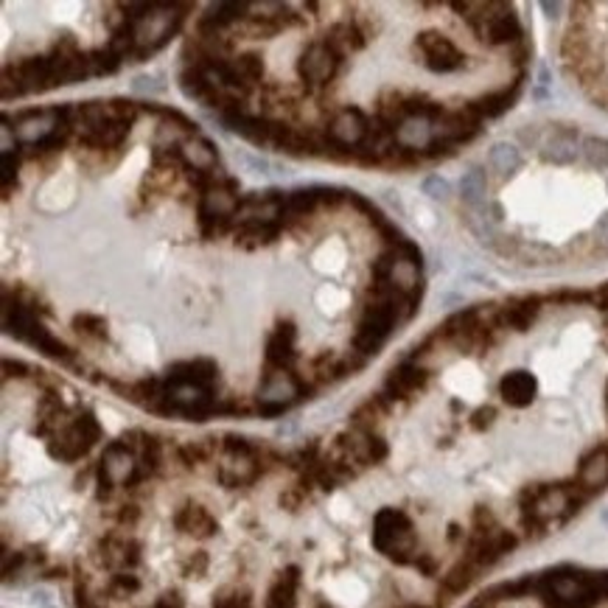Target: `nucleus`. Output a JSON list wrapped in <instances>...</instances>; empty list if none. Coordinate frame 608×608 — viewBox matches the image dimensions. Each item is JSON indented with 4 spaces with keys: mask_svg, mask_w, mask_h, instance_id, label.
I'll return each instance as SVG.
<instances>
[{
    "mask_svg": "<svg viewBox=\"0 0 608 608\" xmlns=\"http://www.w3.org/2000/svg\"><path fill=\"white\" fill-rule=\"evenodd\" d=\"M168 379H174V381H194V384H202V387L210 389L216 384V362L208 359V357L174 362L171 370H168Z\"/></svg>",
    "mask_w": 608,
    "mask_h": 608,
    "instance_id": "obj_9",
    "label": "nucleus"
},
{
    "mask_svg": "<svg viewBox=\"0 0 608 608\" xmlns=\"http://www.w3.org/2000/svg\"><path fill=\"white\" fill-rule=\"evenodd\" d=\"M101 438V426L96 423L93 415H79L59 438V446H51L54 457L62 460H76L81 454L91 452V446H96V441Z\"/></svg>",
    "mask_w": 608,
    "mask_h": 608,
    "instance_id": "obj_6",
    "label": "nucleus"
},
{
    "mask_svg": "<svg viewBox=\"0 0 608 608\" xmlns=\"http://www.w3.org/2000/svg\"><path fill=\"white\" fill-rule=\"evenodd\" d=\"M297 328L292 323H281L270 339H267V351H264V359L272 370H289L297 359Z\"/></svg>",
    "mask_w": 608,
    "mask_h": 608,
    "instance_id": "obj_7",
    "label": "nucleus"
},
{
    "mask_svg": "<svg viewBox=\"0 0 608 608\" xmlns=\"http://www.w3.org/2000/svg\"><path fill=\"white\" fill-rule=\"evenodd\" d=\"M4 370H6V376H26V365L23 362H4Z\"/></svg>",
    "mask_w": 608,
    "mask_h": 608,
    "instance_id": "obj_17",
    "label": "nucleus"
},
{
    "mask_svg": "<svg viewBox=\"0 0 608 608\" xmlns=\"http://www.w3.org/2000/svg\"><path fill=\"white\" fill-rule=\"evenodd\" d=\"M135 93H160L163 91V84L155 79V76H141V79H135Z\"/></svg>",
    "mask_w": 608,
    "mask_h": 608,
    "instance_id": "obj_15",
    "label": "nucleus"
},
{
    "mask_svg": "<svg viewBox=\"0 0 608 608\" xmlns=\"http://www.w3.org/2000/svg\"><path fill=\"white\" fill-rule=\"evenodd\" d=\"M177 528L186 530V533H191V536H197V539H208V536H213V530H216V521H213V516H210L205 507L188 505V507H183V510L177 513Z\"/></svg>",
    "mask_w": 608,
    "mask_h": 608,
    "instance_id": "obj_11",
    "label": "nucleus"
},
{
    "mask_svg": "<svg viewBox=\"0 0 608 608\" xmlns=\"http://www.w3.org/2000/svg\"><path fill=\"white\" fill-rule=\"evenodd\" d=\"M283 225H258V222H236L233 244L244 252H252L258 247H267L275 239H281Z\"/></svg>",
    "mask_w": 608,
    "mask_h": 608,
    "instance_id": "obj_8",
    "label": "nucleus"
},
{
    "mask_svg": "<svg viewBox=\"0 0 608 608\" xmlns=\"http://www.w3.org/2000/svg\"><path fill=\"white\" fill-rule=\"evenodd\" d=\"M230 62H233V70H236L239 81L244 87H250V91L261 79H264V62H261L258 54H241V57H233Z\"/></svg>",
    "mask_w": 608,
    "mask_h": 608,
    "instance_id": "obj_12",
    "label": "nucleus"
},
{
    "mask_svg": "<svg viewBox=\"0 0 608 608\" xmlns=\"http://www.w3.org/2000/svg\"><path fill=\"white\" fill-rule=\"evenodd\" d=\"M339 65H342V59L325 46V42L315 39L297 57V76H300L303 87H306V93H312L315 87L334 81V76L339 73Z\"/></svg>",
    "mask_w": 608,
    "mask_h": 608,
    "instance_id": "obj_4",
    "label": "nucleus"
},
{
    "mask_svg": "<svg viewBox=\"0 0 608 608\" xmlns=\"http://www.w3.org/2000/svg\"><path fill=\"white\" fill-rule=\"evenodd\" d=\"M552 575L570 608H608V572L555 570Z\"/></svg>",
    "mask_w": 608,
    "mask_h": 608,
    "instance_id": "obj_2",
    "label": "nucleus"
},
{
    "mask_svg": "<svg viewBox=\"0 0 608 608\" xmlns=\"http://www.w3.org/2000/svg\"><path fill=\"white\" fill-rule=\"evenodd\" d=\"M370 121L373 118H368L359 107H345L328 118L325 138L331 146L354 155L359 146H365V141L370 135Z\"/></svg>",
    "mask_w": 608,
    "mask_h": 608,
    "instance_id": "obj_3",
    "label": "nucleus"
},
{
    "mask_svg": "<svg viewBox=\"0 0 608 608\" xmlns=\"http://www.w3.org/2000/svg\"><path fill=\"white\" fill-rule=\"evenodd\" d=\"M180 157H183V165H188V171H213V168H219V155H216L213 144L199 138V135L188 138L180 146Z\"/></svg>",
    "mask_w": 608,
    "mask_h": 608,
    "instance_id": "obj_10",
    "label": "nucleus"
},
{
    "mask_svg": "<svg viewBox=\"0 0 608 608\" xmlns=\"http://www.w3.org/2000/svg\"><path fill=\"white\" fill-rule=\"evenodd\" d=\"M560 59L581 93L608 112V4H575L560 34Z\"/></svg>",
    "mask_w": 608,
    "mask_h": 608,
    "instance_id": "obj_1",
    "label": "nucleus"
},
{
    "mask_svg": "<svg viewBox=\"0 0 608 608\" xmlns=\"http://www.w3.org/2000/svg\"><path fill=\"white\" fill-rule=\"evenodd\" d=\"M423 188H426V191H429V197H434V199H443V197L449 194V186H446L441 177H429Z\"/></svg>",
    "mask_w": 608,
    "mask_h": 608,
    "instance_id": "obj_16",
    "label": "nucleus"
},
{
    "mask_svg": "<svg viewBox=\"0 0 608 608\" xmlns=\"http://www.w3.org/2000/svg\"><path fill=\"white\" fill-rule=\"evenodd\" d=\"M17 168H20V155H4V194L9 197L12 188H17Z\"/></svg>",
    "mask_w": 608,
    "mask_h": 608,
    "instance_id": "obj_14",
    "label": "nucleus"
},
{
    "mask_svg": "<svg viewBox=\"0 0 608 608\" xmlns=\"http://www.w3.org/2000/svg\"><path fill=\"white\" fill-rule=\"evenodd\" d=\"M73 328H76L84 339H93V342H104V339H107V320H104L101 315L81 312V315L73 320Z\"/></svg>",
    "mask_w": 608,
    "mask_h": 608,
    "instance_id": "obj_13",
    "label": "nucleus"
},
{
    "mask_svg": "<svg viewBox=\"0 0 608 608\" xmlns=\"http://www.w3.org/2000/svg\"><path fill=\"white\" fill-rule=\"evenodd\" d=\"M303 393L300 379L289 370H270L264 379H261L258 387V410L264 415H278L283 412L292 401H297V396Z\"/></svg>",
    "mask_w": 608,
    "mask_h": 608,
    "instance_id": "obj_5",
    "label": "nucleus"
}]
</instances>
